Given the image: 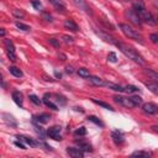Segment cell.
<instances>
[{"label": "cell", "instance_id": "cell-1", "mask_svg": "<svg viewBox=\"0 0 158 158\" xmlns=\"http://www.w3.org/2000/svg\"><path fill=\"white\" fill-rule=\"evenodd\" d=\"M132 9L136 11V14H137L138 17L142 20V22H147V23H149V25H153V23L156 22L154 19H153V16H152V14L144 7V4H143L141 0L136 1V2L133 4Z\"/></svg>", "mask_w": 158, "mask_h": 158}, {"label": "cell", "instance_id": "cell-2", "mask_svg": "<svg viewBox=\"0 0 158 158\" xmlns=\"http://www.w3.org/2000/svg\"><path fill=\"white\" fill-rule=\"evenodd\" d=\"M115 46L118 47V49H120L126 57H128L130 59H132L133 62H136V63H138V64H144L143 58H142V57L136 52V49H133L132 47H130V46H127V44H125V43H121V42H116Z\"/></svg>", "mask_w": 158, "mask_h": 158}, {"label": "cell", "instance_id": "cell-3", "mask_svg": "<svg viewBox=\"0 0 158 158\" xmlns=\"http://www.w3.org/2000/svg\"><path fill=\"white\" fill-rule=\"evenodd\" d=\"M118 27H120V30L122 31V33H123L126 37H128V38H131V40H135V41H137V42H139V43H143V37H142V35H141L137 30L132 28V27L128 26L127 23H120Z\"/></svg>", "mask_w": 158, "mask_h": 158}, {"label": "cell", "instance_id": "cell-4", "mask_svg": "<svg viewBox=\"0 0 158 158\" xmlns=\"http://www.w3.org/2000/svg\"><path fill=\"white\" fill-rule=\"evenodd\" d=\"M4 44H5V48H6V54H7L9 59L15 62L16 60V54H15V46H14V43L10 40H5Z\"/></svg>", "mask_w": 158, "mask_h": 158}, {"label": "cell", "instance_id": "cell-5", "mask_svg": "<svg viewBox=\"0 0 158 158\" xmlns=\"http://www.w3.org/2000/svg\"><path fill=\"white\" fill-rule=\"evenodd\" d=\"M114 100H115L116 102H118L120 105L125 106V107H128V109L135 107V105H133V102H132V100H131L130 98H123V96H121V95H115V96H114Z\"/></svg>", "mask_w": 158, "mask_h": 158}, {"label": "cell", "instance_id": "cell-6", "mask_svg": "<svg viewBox=\"0 0 158 158\" xmlns=\"http://www.w3.org/2000/svg\"><path fill=\"white\" fill-rule=\"evenodd\" d=\"M142 110L144 114H148V115H156L158 114V106L153 102H146L142 105Z\"/></svg>", "mask_w": 158, "mask_h": 158}, {"label": "cell", "instance_id": "cell-7", "mask_svg": "<svg viewBox=\"0 0 158 158\" xmlns=\"http://www.w3.org/2000/svg\"><path fill=\"white\" fill-rule=\"evenodd\" d=\"M47 135L51 138L56 139V141H60L62 139V137H60V127L59 126H52V127H49L48 131H47Z\"/></svg>", "mask_w": 158, "mask_h": 158}, {"label": "cell", "instance_id": "cell-8", "mask_svg": "<svg viewBox=\"0 0 158 158\" xmlns=\"http://www.w3.org/2000/svg\"><path fill=\"white\" fill-rule=\"evenodd\" d=\"M126 16L128 17V20H130L132 23L138 25V26H141V25H142V20L138 17V15L136 14V11H135L133 9H131V10H128V11H126Z\"/></svg>", "mask_w": 158, "mask_h": 158}, {"label": "cell", "instance_id": "cell-9", "mask_svg": "<svg viewBox=\"0 0 158 158\" xmlns=\"http://www.w3.org/2000/svg\"><path fill=\"white\" fill-rule=\"evenodd\" d=\"M67 153L73 158H83L84 157V151H81L79 147H68Z\"/></svg>", "mask_w": 158, "mask_h": 158}, {"label": "cell", "instance_id": "cell-10", "mask_svg": "<svg viewBox=\"0 0 158 158\" xmlns=\"http://www.w3.org/2000/svg\"><path fill=\"white\" fill-rule=\"evenodd\" d=\"M72 1H73V4H74L79 10H83V11L86 12V14H91L90 7L88 6V4H86L85 0H72Z\"/></svg>", "mask_w": 158, "mask_h": 158}, {"label": "cell", "instance_id": "cell-11", "mask_svg": "<svg viewBox=\"0 0 158 158\" xmlns=\"http://www.w3.org/2000/svg\"><path fill=\"white\" fill-rule=\"evenodd\" d=\"M2 118H4V122L11 127H16L17 126V122L16 120L14 118L12 115H9V114H2Z\"/></svg>", "mask_w": 158, "mask_h": 158}, {"label": "cell", "instance_id": "cell-12", "mask_svg": "<svg viewBox=\"0 0 158 158\" xmlns=\"http://www.w3.org/2000/svg\"><path fill=\"white\" fill-rule=\"evenodd\" d=\"M111 137H112V139H114V142L117 144V146H120V144H122L123 143V136H122V133L121 132H118V131H112L111 132Z\"/></svg>", "mask_w": 158, "mask_h": 158}, {"label": "cell", "instance_id": "cell-13", "mask_svg": "<svg viewBox=\"0 0 158 158\" xmlns=\"http://www.w3.org/2000/svg\"><path fill=\"white\" fill-rule=\"evenodd\" d=\"M75 143H77V146L81 149V151H84V152H90L91 151V144L89 143V142H85V141H83V139H77L75 141Z\"/></svg>", "mask_w": 158, "mask_h": 158}, {"label": "cell", "instance_id": "cell-14", "mask_svg": "<svg viewBox=\"0 0 158 158\" xmlns=\"http://www.w3.org/2000/svg\"><path fill=\"white\" fill-rule=\"evenodd\" d=\"M104 41H106V42H109V43H112V44H116V41H115V38L114 37H111L109 33H106V32H104V31H95Z\"/></svg>", "mask_w": 158, "mask_h": 158}, {"label": "cell", "instance_id": "cell-15", "mask_svg": "<svg viewBox=\"0 0 158 158\" xmlns=\"http://www.w3.org/2000/svg\"><path fill=\"white\" fill-rule=\"evenodd\" d=\"M104 86H106V88H109V89H111L114 91H118V93L125 91V88H122V86H120V85H117L115 83H111V81H105Z\"/></svg>", "mask_w": 158, "mask_h": 158}, {"label": "cell", "instance_id": "cell-16", "mask_svg": "<svg viewBox=\"0 0 158 158\" xmlns=\"http://www.w3.org/2000/svg\"><path fill=\"white\" fill-rule=\"evenodd\" d=\"M64 27L67 28V30H70V31H78V25L72 20V19H68V20H65L64 21Z\"/></svg>", "mask_w": 158, "mask_h": 158}, {"label": "cell", "instance_id": "cell-17", "mask_svg": "<svg viewBox=\"0 0 158 158\" xmlns=\"http://www.w3.org/2000/svg\"><path fill=\"white\" fill-rule=\"evenodd\" d=\"M43 102H44L46 106H48V107H51V109H53V110H58V109H57V105L51 100V95H49V94H44V96H43Z\"/></svg>", "mask_w": 158, "mask_h": 158}, {"label": "cell", "instance_id": "cell-18", "mask_svg": "<svg viewBox=\"0 0 158 158\" xmlns=\"http://www.w3.org/2000/svg\"><path fill=\"white\" fill-rule=\"evenodd\" d=\"M12 100L15 101V104H16V105H19V106H22V102H23V100H22V94H21L20 91L15 90V91L12 93Z\"/></svg>", "mask_w": 158, "mask_h": 158}, {"label": "cell", "instance_id": "cell-19", "mask_svg": "<svg viewBox=\"0 0 158 158\" xmlns=\"http://www.w3.org/2000/svg\"><path fill=\"white\" fill-rule=\"evenodd\" d=\"M33 118H35V121H37V122H40V123H47V122L49 121L51 116H49L48 114H41V115L35 116Z\"/></svg>", "mask_w": 158, "mask_h": 158}, {"label": "cell", "instance_id": "cell-20", "mask_svg": "<svg viewBox=\"0 0 158 158\" xmlns=\"http://www.w3.org/2000/svg\"><path fill=\"white\" fill-rule=\"evenodd\" d=\"M20 141H22V142H25V143H27V144H30L31 147H36V146H38L40 143L38 142H36L35 139H32V138H30V137H26V136H19L17 137Z\"/></svg>", "mask_w": 158, "mask_h": 158}, {"label": "cell", "instance_id": "cell-21", "mask_svg": "<svg viewBox=\"0 0 158 158\" xmlns=\"http://www.w3.org/2000/svg\"><path fill=\"white\" fill-rule=\"evenodd\" d=\"M89 80H90V83H93L96 86H104V84H105V80H102L101 78L95 77V75H90L89 77Z\"/></svg>", "mask_w": 158, "mask_h": 158}, {"label": "cell", "instance_id": "cell-22", "mask_svg": "<svg viewBox=\"0 0 158 158\" xmlns=\"http://www.w3.org/2000/svg\"><path fill=\"white\" fill-rule=\"evenodd\" d=\"M51 2H52V5L58 10V11H60V12H64L65 11V6H64V4L60 1V0H49Z\"/></svg>", "mask_w": 158, "mask_h": 158}, {"label": "cell", "instance_id": "cell-23", "mask_svg": "<svg viewBox=\"0 0 158 158\" xmlns=\"http://www.w3.org/2000/svg\"><path fill=\"white\" fill-rule=\"evenodd\" d=\"M9 72L14 75V77H16V78H21V77H23V73H22V70L21 69H19L17 67H10L9 68Z\"/></svg>", "mask_w": 158, "mask_h": 158}, {"label": "cell", "instance_id": "cell-24", "mask_svg": "<svg viewBox=\"0 0 158 158\" xmlns=\"http://www.w3.org/2000/svg\"><path fill=\"white\" fill-rule=\"evenodd\" d=\"M146 86L156 95H158V83L156 81H149V83H146Z\"/></svg>", "mask_w": 158, "mask_h": 158}, {"label": "cell", "instance_id": "cell-25", "mask_svg": "<svg viewBox=\"0 0 158 158\" xmlns=\"http://www.w3.org/2000/svg\"><path fill=\"white\" fill-rule=\"evenodd\" d=\"M131 156H132V157H143V158H148V157H151V153H149V152H146V151H135Z\"/></svg>", "mask_w": 158, "mask_h": 158}, {"label": "cell", "instance_id": "cell-26", "mask_svg": "<svg viewBox=\"0 0 158 158\" xmlns=\"http://www.w3.org/2000/svg\"><path fill=\"white\" fill-rule=\"evenodd\" d=\"M146 74H148V77H149L153 81L158 83V72H154V70H152V69H146Z\"/></svg>", "mask_w": 158, "mask_h": 158}, {"label": "cell", "instance_id": "cell-27", "mask_svg": "<svg viewBox=\"0 0 158 158\" xmlns=\"http://www.w3.org/2000/svg\"><path fill=\"white\" fill-rule=\"evenodd\" d=\"M95 104H98V105H100V106H102V107H105V109H107V110H110V111H114L115 109L111 106V105H109V104H106V102H104V101H99V100H96V99H91Z\"/></svg>", "mask_w": 158, "mask_h": 158}, {"label": "cell", "instance_id": "cell-28", "mask_svg": "<svg viewBox=\"0 0 158 158\" xmlns=\"http://www.w3.org/2000/svg\"><path fill=\"white\" fill-rule=\"evenodd\" d=\"M130 99L132 100L135 107H138L139 105H142V98H141V96H136V95H133V96H130Z\"/></svg>", "mask_w": 158, "mask_h": 158}, {"label": "cell", "instance_id": "cell-29", "mask_svg": "<svg viewBox=\"0 0 158 158\" xmlns=\"http://www.w3.org/2000/svg\"><path fill=\"white\" fill-rule=\"evenodd\" d=\"M78 74H79L81 78H89V77H90L89 70L85 69V68H79V69H78Z\"/></svg>", "mask_w": 158, "mask_h": 158}, {"label": "cell", "instance_id": "cell-30", "mask_svg": "<svg viewBox=\"0 0 158 158\" xmlns=\"http://www.w3.org/2000/svg\"><path fill=\"white\" fill-rule=\"evenodd\" d=\"M125 91L128 93V94H131V93H137V91H139V89H138L137 86H135V85H127V86H125Z\"/></svg>", "mask_w": 158, "mask_h": 158}, {"label": "cell", "instance_id": "cell-31", "mask_svg": "<svg viewBox=\"0 0 158 158\" xmlns=\"http://www.w3.org/2000/svg\"><path fill=\"white\" fill-rule=\"evenodd\" d=\"M88 120H89V121H91V122H94L95 125H98V126H100V127H104V123H102V122H101L96 116H89V117H88Z\"/></svg>", "mask_w": 158, "mask_h": 158}, {"label": "cell", "instance_id": "cell-32", "mask_svg": "<svg viewBox=\"0 0 158 158\" xmlns=\"http://www.w3.org/2000/svg\"><path fill=\"white\" fill-rule=\"evenodd\" d=\"M15 25H16V27H17L19 30H22V31H30V30H31V27H30L28 25H25V23H22V22H16Z\"/></svg>", "mask_w": 158, "mask_h": 158}, {"label": "cell", "instance_id": "cell-33", "mask_svg": "<svg viewBox=\"0 0 158 158\" xmlns=\"http://www.w3.org/2000/svg\"><path fill=\"white\" fill-rule=\"evenodd\" d=\"M28 99H30L35 105H41V102H42V101L40 100V98H38L37 95H35V94H31V95L28 96Z\"/></svg>", "mask_w": 158, "mask_h": 158}, {"label": "cell", "instance_id": "cell-34", "mask_svg": "<svg viewBox=\"0 0 158 158\" xmlns=\"http://www.w3.org/2000/svg\"><path fill=\"white\" fill-rule=\"evenodd\" d=\"M86 135V128L85 127H79L78 130L74 131V136H85Z\"/></svg>", "mask_w": 158, "mask_h": 158}, {"label": "cell", "instance_id": "cell-35", "mask_svg": "<svg viewBox=\"0 0 158 158\" xmlns=\"http://www.w3.org/2000/svg\"><path fill=\"white\" fill-rule=\"evenodd\" d=\"M107 60L111 62V63H116V62H117V57H116V54H115L114 52H110V53L107 54Z\"/></svg>", "mask_w": 158, "mask_h": 158}, {"label": "cell", "instance_id": "cell-36", "mask_svg": "<svg viewBox=\"0 0 158 158\" xmlns=\"http://www.w3.org/2000/svg\"><path fill=\"white\" fill-rule=\"evenodd\" d=\"M149 40L154 43V44H158V33H152L149 36Z\"/></svg>", "mask_w": 158, "mask_h": 158}, {"label": "cell", "instance_id": "cell-37", "mask_svg": "<svg viewBox=\"0 0 158 158\" xmlns=\"http://www.w3.org/2000/svg\"><path fill=\"white\" fill-rule=\"evenodd\" d=\"M12 14H14V15H15L16 17H19V19H20V17H23V16H25V14H23L22 11H20V10H17V9H15V10H12Z\"/></svg>", "mask_w": 158, "mask_h": 158}, {"label": "cell", "instance_id": "cell-38", "mask_svg": "<svg viewBox=\"0 0 158 158\" xmlns=\"http://www.w3.org/2000/svg\"><path fill=\"white\" fill-rule=\"evenodd\" d=\"M32 6L35 7V9H41V6H42V4H41V1L40 0H32Z\"/></svg>", "mask_w": 158, "mask_h": 158}, {"label": "cell", "instance_id": "cell-39", "mask_svg": "<svg viewBox=\"0 0 158 158\" xmlns=\"http://www.w3.org/2000/svg\"><path fill=\"white\" fill-rule=\"evenodd\" d=\"M62 38L64 40V42H65V43H73V37H70V36L63 35V36H62Z\"/></svg>", "mask_w": 158, "mask_h": 158}, {"label": "cell", "instance_id": "cell-40", "mask_svg": "<svg viewBox=\"0 0 158 158\" xmlns=\"http://www.w3.org/2000/svg\"><path fill=\"white\" fill-rule=\"evenodd\" d=\"M48 41H49V43H51L52 46H54V47H59V42H58L56 38H49Z\"/></svg>", "mask_w": 158, "mask_h": 158}, {"label": "cell", "instance_id": "cell-41", "mask_svg": "<svg viewBox=\"0 0 158 158\" xmlns=\"http://www.w3.org/2000/svg\"><path fill=\"white\" fill-rule=\"evenodd\" d=\"M15 146H17V147H20L21 149H26V146H25L23 143H21L20 141H16V142H15Z\"/></svg>", "mask_w": 158, "mask_h": 158}, {"label": "cell", "instance_id": "cell-42", "mask_svg": "<svg viewBox=\"0 0 158 158\" xmlns=\"http://www.w3.org/2000/svg\"><path fill=\"white\" fill-rule=\"evenodd\" d=\"M43 17H44L47 21H52V16L48 15V14H43Z\"/></svg>", "mask_w": 158, "mask_h": 158}, {"label": "cell", "instance_id": "cell-43", "mask_svg": "<svg viewBox=\"0 0 158 158\" xmlns=\"http://www.w3.org/2000/svg\"><path fill=\"white\" fill-rule=\"evenodd\" d=\"M65 72H67L68 74H72L74 70H73V68H72V67H67V68H65Z\"/></svg>", "mask_w": 158, "mask_h": 158}, {"label": "cell", "instance_id": "cell-44", "mask_svg": "<svg viewBox=\"0 0 158 158\" xmlns=\"http://www.w3.org/2000/svg\"><path fill=\"white\" fill-rule=\"evenodd\" d=\"M0 35H1L2 37L5 36V30H4V28H1V31H0Z\"/></svg>", "mask_w": 158, "mask_h": 158}, {"label": "cell", "instance_id": "cell-45", "mask_svg": "<svg viewBox=\"0 0 158 158\" xmlns=\"http://www.w3.org/2000/svg\"><path fill=\"white\" fill-rule=\"evenodd\" d=\"M152 128H153V131L158 132V126H152Z\"/></svg>", "mask_w": 158, "mask_h": 158}, {"label": "cell", "instance_id": "cell-46", "mask_svg": "<svg viewBox=\"0 0 158 158\" xmlns=\"http://www.w3.org/2000/svg\"><path fill=\"white\" fill-rule=\"evenodd\" d=\"M56 77H58V78H60V73H58V72H56Z\"/></svg>", "mask_w": 158, "mask_h": 158}, {"label": "cell", "instance_id": "cell-47", "mask_svg": "<svg viewBox=\"0 0 158 158\" xmlns=\"http://www.w3.org/2000/svg\"><path fill=\"white\" fill-rule=\"evenodd\" d=\"M157 23H158V16H157Z\"/></svg>", "mask_w": 158, "mask_h": 158}, {"label": "cell", "instance_id": "cell-48", "mask_svg": "<svg viewBox=\"0 0 158 158\" xmlns=\"http://www.w3.org/2000/svg\"><path fill=\"white\" fill-rule=\"evenodd\" d=\"M121 1H123V0H121Z\"/></svg>", "mask_w": 158, "mask_h": 158}]
</instances>
